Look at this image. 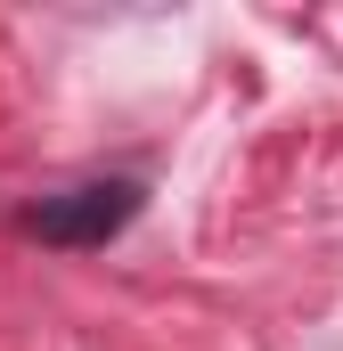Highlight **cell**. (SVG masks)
Wrapping results in <instances>:
<instances>
[{
    "mask_svg": "<svg viewBox=\"0 0 343 351\" xmlns=\"http://www.w3.org/2000/svg\"><path fill=\"white\" fill-rule=\"evenodd\" d=\"M131 213H139V180H82V188L41 196V204L25 213V229H33L41 245L90 254V245H106L115 229H131Z\"/></svg>",
    "mask_w": 343,
    "mask_h": 351,
    "instance_id": "cell-1",
    "label": "cell"
}]
</instances>
